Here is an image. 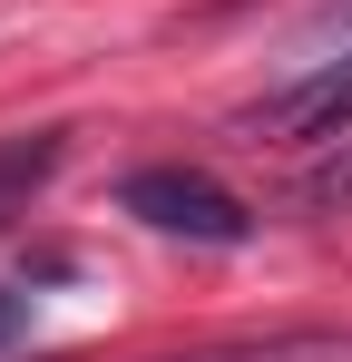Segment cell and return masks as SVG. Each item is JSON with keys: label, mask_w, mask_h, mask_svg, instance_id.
I'll use <instances>...</instances> for the list:
<instances>
[{"label": "cell", "mask_w": 352, "mask_h": 362, "mask_svg": "<svg viewBox=\"0 0 352 362\" xmlns=\"http://www.w3.org/2000/svg\"><path fill=\"white\" fill-rule=\"evenodd\" d=\"M117 206L137 226H157V235H186V245H245L254 235V206L235 186H216L206 167H137L117 186Z\"/></svg>", "instance_id": "1"}, {"label": "cell", "mask_w": 352, "mask_h": 362, "mask_svg": "<svg viewBox=\"0 0 352 362\" xmlns=\"http://www.w3.org/2000/svg\"><path fill=\"white\" fill-rule=\"evenodd\" d=\"M235 127H245L254 147H264V137H343L352 127V49L343 59H313L303 78H284V88H264Z\"/></svg>", "instance_id": "2"}, {"label": "cell", "mask_w": 352, "mask_h": 362, "mask_svg": "<svg viewBox=\"0 0 352 362\" xmlns=\"http://www.w3.org/2000/svg\"><path fill=\"white\" fill-rule=\"evenodd\" d=\"M59 157H69V137H59V127H40V137H10V147H0V226H10V216H20V206L49 186Z\"/></svg>", "instance_id": "3"}, {"label": "cell", "mask_w": 352, "mask_h": 362, "mask_svg": "<svg viewBox=\"0 0 352 362\" xmlns=\"http://www.w3.org/2000/svg\"><path fill=\"white\" fill-rule=\"evenodd\" d=\"M176 362H352V333H274V343H216Z\"/></svg>", "instance_id": "4"}, {"label": "cell", "mask_w": 352, "mask_h": 362, "mask_svg": "<svg viewBox=\"0 0 352 362\" xmlns=\"http://www.w3.org/2000/svg\"><path fill=\"white\" fill-rule=\"evenodd\" d=\"M20 333H30V294H0V353H10Z\"/></svg>", "instance_id": "5"}, {"label": "cell", "mask_w": 352, "mask_h": 362, "mask_svg": "<svg viewBox=\"0 0 352 362\" xmlns=\"http://www.w3.org/2000/svg\"><path fill=\"white\" fill-rule=\"evenodd\" d=\"M333 30H352V0H333Z\"/></svg>", "instance_id": "6"}]
</instances>
